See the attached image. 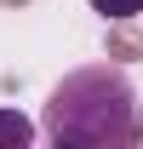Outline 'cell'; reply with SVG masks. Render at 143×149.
<instances>
[{
    "label": "cell",
    "mask_w": 143,
    "mask_h": 149,
    "mask_svg": "<svg viewBox=\"0 0 143 149\" xmlns=\"http://www.w3.org/2000/svg\"><path fill=\"white\" fill-rule=\"evenodd\" d=\"M92 12L109 17V23H132V17L143 12V0H92Z\"/></svg>",
    "instance_id": "obj_3"
},
{
    "label": "cell",
    "mask_w": 143,
    "mask_h": 149,
    "mask_svg": "<svg viewBox=\"0 0 143 149\" xmlns=\"http://www.w3.org/2000/svg\"><path fill=\"white\" fill-rule=\"evenodd\" d=\"M137 97L120 74L109 69H74L63 86H52V103H46V132L52 143H80V149H97V143H120V138H137L143 143V126L132 120Z\"/></svg>",
    "instance_id": "obj_1"
},
{
    "label": "cell",
    "mask_w": 143,
    "mask_h": 149,
    "mask_svg": "<svg viewBox=\"0 0 143 149\" xmlns=\"http://www.w3.org/2000/svg\"><path fill=\"white\" fill-rule=\"evenodd\" d=\"M23 143H35V126L17 109H0V149H23Z\"/></svg>",
    "instance_id": "obj_2"
},
{
    "label": "cell",
    "mask_w": 143,
    "mask_h": 149,
    "mask_svg": "<svg viewBox=\"0 0 143 149\" xmlns=\"http://www.w3.org/2000/svg\"><path fill=\"white\" fill-rule=\"evenodd\" d=\"M0 6H23V0H0Z\"/></svg>",
    "instance_id": "obj_5"
},
{
    "label": "cell",
    "mask_w": 143,
    "mask_h": 149,
    "mask_svg": "<svg viewBox=\"0 0 143 149\" xmlns=\"http://www.w3.org/2000/svg\"><path fill=\"white\" fill-rule=\"evenodd\" d=\"M109 57H143V35L137 29H115L109 35Z\"/></svg>",
    "instance_id": "obj_4"
}]
</instances>
